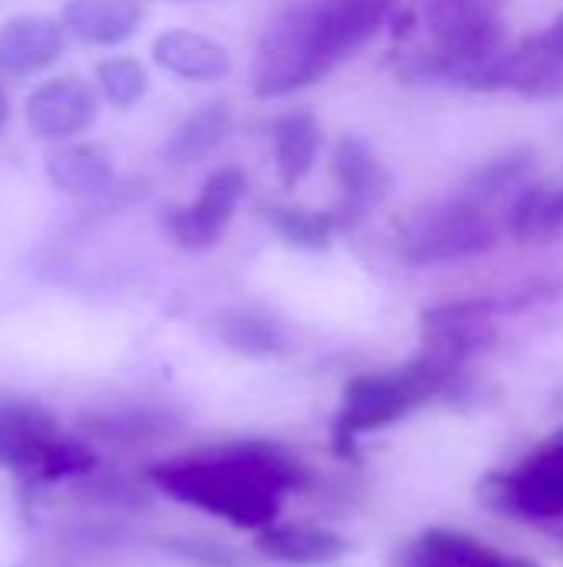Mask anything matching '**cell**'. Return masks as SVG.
Instances as JSON below:
<instances>
[{"label": "cell", "instance_id": "1", "mask_svg": "<svg viewBox=\"0 0 563 567\" xmlns=\"http://www.w3.org/2000/svg\"><path fill=\"white\" fill-rule=\"evenodd\" d=\"M305 482V465L265 442L219 449L159 472V485L173 498L256 535L275 525L285 495L302 492Z\"/></svg>", "mask_w": 563, "mask_h": 567}, {"label": "cell", "instance_id": "2", "mask_svg": "<svg viewBox=\"0 0 563 567\" xmlns=\"http://www.w3.org/2000/svg\"><path fill=\"white\" fill-rule=\"evenodd\" d=\"M461 369H465V359H458L455 352L441 346L425 342V349L402 369L368 372V375L352 379L342 395L338 435L358 439V435L398 425L415 409L441 395L458 379Z\"/></svg>", "mask_w": 563, "mask_h": 567}, {"label": "cell", "instance_id": "3", "mask_svg": "<svg viewBox=\"0 0 563 567\" xmlns=\"http://www.w3.org/2000/svg\"><path fill=\"white\" fill-rule=\"evenodd\" d=\"M332 66L335 56L325 40L319 0H299L265 27L256 50L252 90L262 100L289 96L319 83Z\"/></svg>", "mask_w": 563, "mask_h": 567}, {"label": "cell", "instance_id": "4", "mask_svg": "<svg viewBox=\"0 0 563 567\" xmlns=\"http://www.w3.org/2000/svg\"><path fill=\"white\" fill-rule=\"evenodd\" d=\"M498 243H501L498 219L488 209L455 196L451 203L435 206L421 213L415 223H408L398 252L408 266L428 269V266H448V262L484 256Z\"/></svg>", "mask_w": 563, "mask_h": 567}, {"label": "cell", "instance_id": "5", "mask_svg": "<svg viewBox=\"0 0 563 567\" xmlns=\"http://www.w3.org/2000/svg\"><path fill=\"white\" fill-rule=\"evenodd\" d=\"M494 502L521 522L563 518V432L541 442L508 475L494 478Z\"/></svg>", "mask_w": 563, "mask_h": 567}, {"label": "cell", "instance_id": "6", "mask_svg": "<svg viewBox=\"0 0 563 567\" xmlns=\"http://www.w3.org/2000/svg\"><path fill=\"white\" fill-rule=\"evenodd\" d=\"M246 193V176L236 166L216 169L206 183L196 203L189 206H169L163 213V229L169 239L186 252H206L222 239V229L229 226L239 199Z\"/></svg>", "mask_w": 563, "mask_h": 567}, {"label": "cell", "instance_id": "7", "mask_svg": "<svg viewBox=\"0 0 563 567\" xmlns=\"http://www.w3.org/2000/svg\"><path fill=\"white\" fill-rule=\"evenodd\" d=\"M332 169H335V179L342 186V199L332 209L335 223H338V229H355L388 196L392 176L382 166V159L355 136L338 140L335 156H332Z\"/></svg>", "mask_w": 563, "mask_h": 567}, {"label": "cell", "instance_id": "8", "mask_svg": "<svg viewBox=\"0 0 563 567\" xmlns=\"http://www.w3.org/2000/svg\"><path fill=\"white\" fill-rule=\"evenodd\" d=\"M27 126L40 140H73L96 120V93L80 76H56L27 96Z\"/></svg>", "mask_w": 563, "mask_h": 567}, {"label": "cell", "instance_id": "9", "mask_svg": "<svg viewBox=\"0 0 563 567\" xmlns=\"http://www.w3.org/2000/svg\"><path fill=\"white\" fill-rule=\"evenodd\" d=\"M66 30L50 17H13L0 27V73L30 76L56 63Z\"/></svg>", "mask_w": 563, "mask_h": 567}, {"label": "cell", "instance_id": "10", "mask_svg": "<svg viewBox=\"0 0 563 567\" xmlns=\"http://www.w3.org/2000/svg\"><path fill=\"white\" fill-rule=\"evenodd\" d=\"M256 548L285 567H329L348 555V542L325 525H269L256 535Z\"/></svg>", "mask_w": 563, "mask_h": 567}, {"label": "cell", "instance_id": "11", "mask_svg": "<svg viewBox=\"0 0 563 567\" xmlns=\"http://www.w3.org/2000/svg\"><path fill=\"white\" fill-rule=\"evenodd\" d=\"M153 60L166 73L192 80V83H212V80L229 76V70H232V56L222 43H216L206 33L179 30V27L163 30L153 40Z\"/></svg>", "mask_w": 563, "mask_h": 567}, {"label": "cell", "instance_id": "12", "mask_svg": "<svg viewBox=\"0 0 563 567\" xmlns=\"http://www.w3.org/2000/svg\"><path fill=\"white\" fill-rule=\"evenodd\" d=\"M60 23L70 37L83 43L116 47L139 30L143 7L136 0H66L60 10Z\"/></svg>", "mask_w": 563, "mask_h": 567}, {"label": "cell", "instance_id": "13", "mask_svg": "<svg viewBox=\"0 0 563 567\" xmlns=\"http://www.w3.org/2000/svg\"><path fill=\"white\" fill-rule=\"evenodd\" d=\"M46 179L66 196L100 199L113 193L116 169L100 146H60L46 156Z\"/></svg>", "mask_w": 563, "mask_h": 567}, {"label": "cell", "instance_id": "14", "mask_svg": "<svg viewBox=\"0 0 563 567\" xmlns=\"http://www.w3.org/2000/svg\"><path fill=\"white\" fill-rule=\"evenodd\" d=\"M395 0H319L325 40L335 60H345L365 47L385 23Z\"/></svg>", "mask_w": 563, "mask_h": 567}, {"label": "cell", "instance_id": "15", "mask_svg": "<svg viewBox=\"0 0 563 567\" xmlns=\"http://www.w3.org/2000/svg\"><path fill=\"white\" fill-rule=\"evenodd\" d=\"M269 133H272V153H275L279 179L285 189H295L315 166L322 130H319L312 113L295 110V113H282Z\"/></svg>", "mask_w": 563, "mask_h": 567}, {"label": "cell", "instance_id": "16", "mask_svg": "<svg viewBox=\"0 0 563 567\" xmlns=\"http://www.w3.org/2000/svg\"><path fill=\"white\" fill-rule=\"evenodd\" d=\"M511 93L528 100H563V53L541 33L511 47Z\"/></svg>", "mask_w": 563, "mask_h": 567}, {"label": "cell", "instance_id": "17", "mask_svg": "<svg viewBox=\"0 0 563 567\" xmlns=\"http://www.w3.org/2000/svg\"><path fill=\"white\" fill-rule=\"evenodd\" d=\"M534 166H538L534 150H524V146H521V150H508V153L488 159L484 166H478V169L465 179L458 199L488 209L491 203H501V199H508V196H518L524 186H531L528 179H531Z\"/></svg>", "mask_w": 563, "mask_h": 567}, {"label": "cell", "instance_id": "18", "mask_svg": "<svg viewBox=\"0 0 563 567\" xmlns=\"http://www.w3.org/2000/svg\"><path fill=\"white\" fill-rule=\"evenodd\" d=\"M216 336L226 349L246 359H272L285 349V336L275 316L262 309H226L216 316Z\"/></svg>", "mask_w": 563, "mask_h": 567}, {"label": "cell", "instance_id": "19", "mask_svg": "<svg viewBox=\"0 0 563 567\" xmlns=\"http://www.w3.org/2000/svg\"><path fill=\"white\" fill-rule=\"evenodd\" d=\"M232 110L226 103H209L196 113H189L166 140V159L176 166H189L206 159L229 133Z\"/></svg>", "mask_w": 563, "mask_h": 567}, {"label": "cell", "instance_id": "20", "mask_svg": "<svg viewBox=\"0 0 563 567\" xmlns=\"http://www.w3.org/2000/svg\"><path fill=\"white\" fill-rule=\"evenodd\" d=\"M491 545L468 535V532H448L435 528L415 538L392 567H478Z\"/></svg>", "mask_w": 563, "mask_h": 567}, {"label": "cell", "instance_id": "21", "mask_svg": "<svg viewBox=\"0 0 563 567\" xmlns=\"http://www.w3.org/2000/svg\"><path fill=\"white\" fill-rule=\"evenodd\" d=\"M269 226L279 233V239L292 249H329L332 233L338 229L335 213H319V209H299V206H269L265 209Z\"/></svg>", "mask_w": 563, "mask_h": 567}, {"label": "cell", "instance_id": "22", "mask_svg": "<svg viewBox=\"0 0 563 567\" xmlns=\"http://www.w3.org/2000/svg\"><path fill=\"white\" fill-rule=\"evenodd\" d=\"M96 80H100L103 96L116 110L136 106L146 96V90H149L146 66L139 60H133V56H110V60H103L96 66Z\"/></svg>", "mask_w": 563, "mask_h": 567}, {"label": "cell", "instance_id": "23", "mask_svg": "<svg viewBox=\"0 0 563 567\" xmlns=\"http://www.w3.org/2000/svg\"><path fill=\"white\" fill-rule=\"evenodd\" d=\"M554 239H563V186L548 193L541 226H538V243H554Z\"/></svg>", "mask_w": 563, "mask_h": 567}, {"label": "cell", "instance_id": "24", "mask_svg": "<svg viewBox=\"0 0 563 567\" xmlns=\"http://www.w3.org/2000/svg\"><path fill=\"white\" fill-rule=\"evenodd\" d=\"M478 567H538V565H534V561H528V558H518V555H504V551H498V548H488Z\"/></svg>", "mask_w": 563, "mask_h": 567}, {"label": "cell", "instance_id": "25", "mask_svg": "<svg viewBox=\"0 0 563 567\" xmlns=\"http://www.w3.org/2000/svg\"><path fill=\"white\" fill-rule=\"evenodd\" d=\"M7 116H10V100H7V90H3V83H0V126L7 123Z\"/></svg>", "mask_w": 563, "mask_h": 567}]
</instances>
